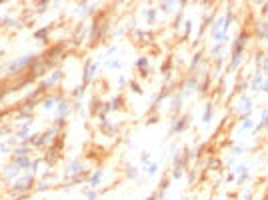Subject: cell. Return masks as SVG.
Instances as JSON below:
<instances>
[{"label": "cell", "mask_w": 268, "mask_h": 200, "mask_svg": "<svg viewBox=\"0 0 268 200\" xmlns=\"http://www.w3.org/2000/svg\"><path fill=\"white\" fill-rule=\"evenodd\" d=\"M18 164H20V166H28V160H26V158H20Z\"/></svg>", "instance_id": "2"}, {"label": "cell", "mask_w": 268, "mask_h": 200, "mask_svg": "<svg viewBox=\"0 0 268 200\" xmlns=\"http://www.w3.org/2000/svg\"><path fill=\"white\" fill-rule=\"evenodd\" d=\"M100 174H102V172H96L94 176H92V184H98V180H100Z\"/></svg>", "instance_id": "1"}]
</instances>
